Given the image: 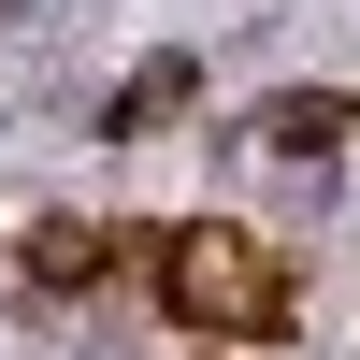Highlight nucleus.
Listing matches in <instances>:
<instances>
[{"instance_id": "f257e3e1", "label": "nucleus", "mask_w": 360, "mask_h": 360, "mask_svg": "<svg viewBox=\"0 0 360 360\" xmlns=\"http://www.w3.org/2000/svg\"><path fill=\"white\" fill-rule=\"evenodd\" d=\"M159 303L188 317V332H274L288 288H274V259H259V231L202 217V231H173V245H159Z\"/></svg>"}, {"instance_id": "f03ea898", "label": "nucleus", "mask_w": 360, "mask_h": 360, "mask_svg": "<svg viewBox=\"0 0 360 360\" xmlns=\"http://www.w3.org/2000/svg\"><path fill=\"white\" fill-rule=\"evenodd\" d=\"M259 130H274V144H288V159H332V144L360 130V101H346V86H288V101H274V115H259Z\"/></svg>"}, {"instance_id": "7ed1b4c3", "label": "nucleus", "mask_w": 360, "mask_h": 360, "mask_svg": "<svg viewBox=\"0 0 360 360\" xmlns=\"http://www.w3.org/2000/svg\"><path fill=\"white\" fill-rule=\"evenodd\" d=\"M29 274H44V288H86V274H101V231H86V217H44V231H29Z\"/></svg>"}, {"instance_id": "20e7f679", "label": "nucleus", "mask_w": 360, "mask_h": 360, "mask_svg": "<svg viewBox=\"0 0 360 360\" xmlns=\"http://www.w3.org/2000/svg\"><path fill=\"white\" fill-rule=\"evenodd\" d=\"M159 115H188V58H144V72L115 86V130H159Z\"/></svg>"}]
</instances>
